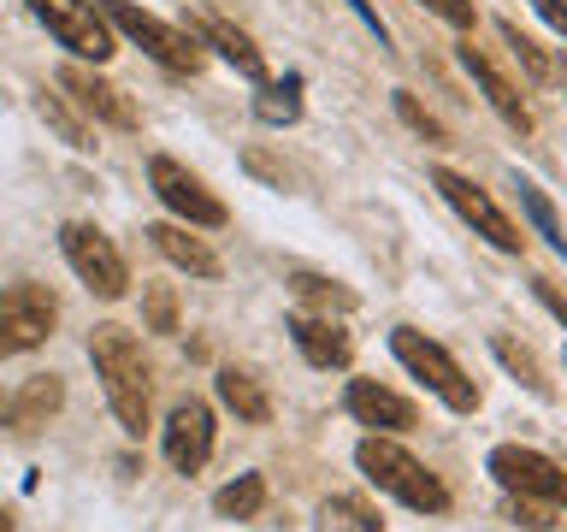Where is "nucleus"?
I'll return each mask as SVG.
<instances>
[{"label":"nucleus","instance_id":"1","mask_svg":"<svg viewBox=\"0 0 567 532\" xmlns=\"http://www.w3.org/2000/svg\"><path fill=\"white\" fill-rule=\"evenodd\" d=\"M89 361H95V379L106 390V402H113L118 426L131 438L148 432V402H154V372L142 361V344L131 337V326H95L89 331Z\"/></svg>","mask_w":567,"mask_h":532},{"label":"nucleus","instance_id":"2","mask_svg":"<svg viewBox=\"0 0 567 532\" xmlns=\"http://www.w3.org/2000/svg\"><path fill=\"white\" fill-rule=\"evenodd\" d=\"M354 461H361V473L372 479L379 491H390L396 503L420 509V514H443L450 509V491H443V479L425 468V461H414L402 450V443H390L384 432L361 438V450H354Z\"/></svg>","mask_w":567,"mask_h":532},{"label":"nucleus","instance_id":"3","mask_svg":"<svg viewBox=\"0 0 567 532\" xmlns=\"http://www.w3.org/2000/svg\"><path fill=\"white\" fill-rule=\"evenodd\" d=\"M390 355H396V361L414 372V379L432 390L443 408H455V415H473V408H478V385L467 379V372H461L455 355L443 349V344H432L425 331L396 326V331H390Z\"/></svg>","mask_w":567,"mask_h":532},{"label":"nucleus","instance_id":"4","mask_svg":"<svg viewBox=\"0 0 567 532\" xmlns=\"http://www.w3.org/2000/svg\"><path fill=\"white\" fill-rule=\"evenodd\" d=\"M101 18H106L113 30L131 35V42L148 53L154 65H166V71H172V78H195V71H202V42H195L189 30L166 24V18L142 12L136 0H101Z\"/></svg>","mask_w":567,"mask_h":532},{"label":"nucleus","instance_id":"5","mask_svg":"<svg viewBox=\"0 0 567 532\" xmlns=\"http://www.w3.org/2000/svg\"><path fill=\"white\" fill-rule=\"evenodd\" d=\"M53 319H60V301L48 284H7L0 290V361L42 349L53 337Z\"/></svg>","mask_w":567,"mask_h":532},{"label":"nucleus","instance_id":"6","mask_svg":"<svg viewBox=\"0 0 567 532\" xmlns=\"http://www.w3.org/2000/svg\"><path fill=\"white\" fill-rule=\"evenodd\" d=\"M60 248L71 260V273H78L89 290H95L101 301H118L124 290H131V273H124V255L113 248V237L106 231H95L89 219H71L60 225Z\"/></svg>","mask_w":567,"mask_h":532},{"label":"nucleus","instance_id":"7","mask_svg":"<svg viewBox=\"0 0 567 532\" xmlns=\"http://www.w3.org/2000/svg\"><path fill=\"white\" fill-rule=\"evenodd\" d=\"M432 184H437V195H443V202H450V207H455L461 219H467V225H473V231H478V237H485L491 248H503V255H520V248H526L520 225H514L508 213L496 207V202H491V195L473 184L467 172H450V166H437V172H432Z\"/></svg>","mask_w":567,"mask_h":532},{"label":"nucleus","instance_id":"8","mask_svg":"<svg viewBox=\"0 0 567 532\" xmlns=\"http://www.w3.org/2000/svg\"><path fill=\"white\" fill-rule=\"evenodd\" d=\"M491 479L508 497H538V503H567V468L549 461L544 450H526V443H496L491 450Z\"/></svg>","mask_w":567,"mask_h":532},{"label":"nucleus","instance_id":"9","mask_svg":"<svg viewBox=\"0 0 567 532\" xmlns=\"http://www.w3.org/2000/svg\"><path fill=\"white\" fill-rule=\"evenodd\" d=\"M30 12L48 24V35H60V48H71L78 60H113V24L101 18L95 0H30Z\"/></svg>","mask_w":567,"mask_h":532},{"label":"nucleus","instance_id":"10","mask_svg":"<svg viewBox=\"0 0 567 532\" xmlns=\"http://www.w3.org/2000/svg\"><path fill=\"white\" fill-rule=\"evenodd\" d=\"M148 184H154L159 202H166L184 225H195V231H219V225L230 219L219 195H213V190L202 184V177L189 172V166H177L172 154H154V160H148Z\"/></svg>","mask_w":567,"mask_h":532},{"label":"nucleus","instance_id":"11","mask_svg":"<svg viewBox=\"0 0 567 532\" xmlns=\"http://www.w3.org/2000/svg\"><path fill=\"white\" fill-rule=\"evenodd\" d=\"M159 443H166V461L177 473H202L207 456H213V408L202 397L172 402L166 426H159Z\"/></svg>","mask_w":567,"mask_h":532},{"label":"nucleus","instance_id":"12","mask_svg":"<svg viewBox=\"0 0 567 532\" xmlns=\"http://www.w3.org/2000/svg\"><path fill=\"white\" fill-rule=\"evenodd\" d=\"M60 89L78 101V113H89L95 124H113V131H136V106L124 101V89H113L106 78H95L89 65H65Z\"/></svg>","mask_w":567,"mask_h":532},{"label":"nucleus","instance_id":"13","mask_svg":"<svg viewBox=\"0 0 567 532\" xmlns=\"http://www.w3.org/2000/svg\"><path fill=\"white\" fill-rule=\"evenodd\" d=\"M60 402H65V385L53 372H35L18 390H0V432H35V426L60 415Z\"/></svg>","mask_w":567,"mask_h":532},{"label":"nucleus","instance_id":"14","mask_svg":"<svg viewBox=\"0 0 567 532\" xmlns=\"http://www.w3.org/2000/svg\"><path fill=\"white\" fill-rule=\"evenodd\" d=\"M461 65H467V78H473L478 89H485L491 113L503 119L514 136H532V124H538V119H532V106H526L520 95H514V83H508L503 71H496V65H491V60H485V53H478L473 42H461Z\"/></svg>","mask_w":567,"mask_h":532},{"label":"nucleus","instance_id":"15","mask_svg":"<svg viewBox=\"0 0 567 532\" xmlns=\"http://www.w3.org/2000/svg\"><path fill=\"white\" fill-rule=\"evenodd\" d=\"M343 408L361 426H372V432H408L420 415H414V402L396 397V390H384V385H372V379H349L343 390Z\"/></svg>","mask_w":567,"mask_h":532},{"label":"nucleus","instance_id":"16","mask_svg":"<svg viewBox=\"0 0 567 532\" xmlns=\"http://www.w3.org/2000/svg\"><path fill=\"white\" fill-rule=\"evenodd\" d=\"M290 337H296V349H301V361L308 367H349V355H354V344H349V331L337 326L331 314H290Z\"/></svg>","mask_w":567,"mask_h":532},{"label":"nucleus","instance_id":"17","mask_svg":"<svg viewBox=\"0 0 567 532\" xmlns=\"http://www.w3.org/2000/svg\"><path fill=\"white\" fill-rule=\"evenodd\" d=\"M148 243H154L172 266H184V273H195V278H219V255H213L202 237H189L184 225H148Z\"/></svg>","mask_w":567,"mask_h":532},{"label":"nucleus","instance_id":"18","mask_svg":"<svg viewBox=\"0 0 567 532\" xmlns=\"http://www.w3.org/2000/svg\"><path fill=\"white\" fill-rule=\"evenodd\" d=\"M219 402H225L237 420H248V426H266V420H272V397H266V385L255 379V372H243V367H225V372H219Z\"/></svg>","mask_w":567,"mask_h":532},{"label":"nucleus","instance_id":"19","mask_svg":"<svg viewBox=\"0 0 567 532\" xmlns=\"http://www.w3.org/2000/svg\"><path fill=\"white\" fill-rule=\"evenodd\" d=\"M202 35H207V42H213V48L225 53L230 65L243 71V78H255V83H266V60H260V48L248 42V35H243L237 24H225V18H202Z\"/></svg>","mask_w":567,"mask_h":532},{"label":"nucleus","instance_id":"20","mask_svg":"<svg viewBox=\"0 0 567 532\" xmlns=\"http://www.w3.org/2000/svg\"><path fill=\"white\" fill-rule=\"evenodd\" d=\"M514 195H520V213L532 219V231H538V237L567 260V231H561V219H556V202H549V195L532 184V177H514Z\"/></svg>","mask_w":567,"mask_h":532},{"label":"nucleus","instance_id":"21","mask_svg":"<svg viewBox=\"0 0 567 532\" xmlns=\"http://www.w3.org/2000/svg\"><path fill=\"white\" fill-rule=\"evenodd\" d=\"M319 526L326 532H384L379 509H372L367 497H326V503H319Z\"/></svg>","mask_w":567,"mask_h":532},{"label":"nucleus","instance_id":"22","mask_svg":"<svg viewBox=\"0 0 567 532\" xmlns=\"http://www.w3.org/2000/svg\"><path fill=\"white\" fill-rule=\"evenodd\" d=\"M290 290L308 301V308H319V314H354V301H361V296L349 290V284L319 278V273H296V278H290Z\"/></svg>","mask_w":567,"mask_h":532},{"label":"nucleus","instance_id":"23","mask_svg":"<svg viewBox=\"0 0 567 532\" xmlns=\"http://www.w3.org/2000/svg\"><path fill=\"white\" fill-rule=\"evenodd\" d=\"M255 119H260V124H296V119H301V78H296V71H290L284 83H260Z\"/></svg>","mask_w":567,"mask_h":532},{"label":"nucleus","instance_id":"24","mask_svg":"<svg viewBox=\"0 0 567 532\" xmlns=\"http://www.w3.org/2000/svg\"><path fill=\"white\" fill-rule=\"evenodd\" d=\"M496 35H503V48L526 65V78H532V83H556V60H549V53L532 42V35L514 24V18H503V24H496Z\"/></svg>","mask_w":567,"mask_h":532},{"label":"nucleus","instance_id":"25","mask_svg":"<svg viewBox=\"0 0 567 532\" xmlns=\"http://www.w3.org/2000/svg\"><path fill=\"white\" fill-rule=\"evenodd\" d=\"M491 355H496V361H503V367L514 372V379H520V385L532 390V397H556V390H549V379H544V367H538V355L520 349L514 337H491Z\"/></svg>","mask_w":567,"mask_h":532},{"label":"nucleus","instance_id":"26","mask_svg":"<svg viewBox=\"0 0 567 532\" xmlns=\"http://www.w3.org/2000/svg\"><path fill=\"white\" fill-rule=\"evenodd\" d=\"M260 503H266V479L260 473H243V479H230V485L213 497V509L225 514V521H255L260 514Z\"/></svg>","mask_w":567,"mask_h":532},{"label":"nucleus","instance_id":"27","mask_svg":"<svg viewBox=\"0 0 567 532\" xmlns=\"http://www.w3.org/2000/svg\"><path fill=\"white\" fill-rule=\"evenodd\" d=\"M396 119H402L414 136H425V142H450V131H443V124H437L432 113H425V106H420L414 95H408V89H396Z\"/></svg>","mask_w":567,"mask_h":532},{"label":"nucleus","instance_id":"28","mask_svg":"<svg viewBox=\"0 0 567 532\" xmlns=\"http://www.w3.org/2000/svg\"><path fill=\"white\" fill-rule=\"evenodd\" d=\"M142 314H148V331H177V296L166 284H148V290H142Z\"/></svg>","mask_w":567,"mask_h":532},{"label":"nucleus","instance_id":"29","mask_svg":"<svg viewBox=\"0 0 567 532\" xmlns=\"http://www.w3.org/2000/svg\"><path fill=\"white\" fill-rule=\"evenodd\" d=\"M508 514H514V526H526V532L556 526V503H538V497H508Z\"/></svg>","mask_w":567,"mask_h":532},{"label":"nucleus","instance_id":"30","mask_svg":"<svg viewBox=\"0 0 567 532\" xmlns=\"http://www.w3.org/2000/svg\"><path fill=\"white\" fill-rule=\"evenodd\" d=\"M42 119L53 124V131H60L71 149H95V142H89V131H83V119H71L65 106H60V95H42Z\"/></svg>","mask_w":567,"mask_h":532},{"label":"nucleus","instance_id":"31","mask_svg":"<svg viewBox=\"0 0 567 532\" xmlns=\"http://www.w3.org/2000/svg\"><path fill=\"white\" fill-rule=\"evenodd\" d=\"M425 7H432L443 24H455V30H473V18H478L473 0H425Z\"/></svg>","mask_w":567,"mask_h":532},{"label":"nucleus","instance_id":"32","mask_svg":"<svg viewBox=\"0 0 567 532\" xmlns=\"http://www.w3.org/2000/svg\"><path fill=\"white\" fill-rule=\"evenodd\" d=\"M532 12H538L556 35H567V0H532Z\"/></svg>","mask_w":567,"mask_h":532},{"label":"nucleus","instance_id":"33","mask_svg":"<svg viewBox=\"0 0 567 532\" xmlns=\"http://www.w3.org/2000/svg\"><path fill=\"white\" fill-rule=\"evenodd\" d=\"M532 296H538V301H544V308H549V314H556V319H561V326H567V296L556 290V284H549V278H538V284H532Z\"/></svg>","mask_w":567,"mask_h":532},{"label":"nucleus","instance_id":"34","mask_svg":"<svg viewBox=\"0 0 567 532\" xmlns=\"http://www.w3.org/2000/svg\"><path fill=\"white\" fill-rule=\"evenodd\" d=\"M349 7H354V18H361V24H367L372 35H379V48H384V42H390V30H384V18L372 12V0H349Z\"/></svg>","mask_w":567,"mask_h":532},{"label":"nucleus","instance_id":"35","mask_svg":"<svg viewBox=\"0 0 567 532\" xmlns=\"http://www.w3.org/2000/svg\"><path fill=\"white\" fill-rule=\"evenodd\" d=\"M0 532H12V514L7 509H0Z\"/></svg>","mask_w":567,"mask_h":532}]
</instances>
